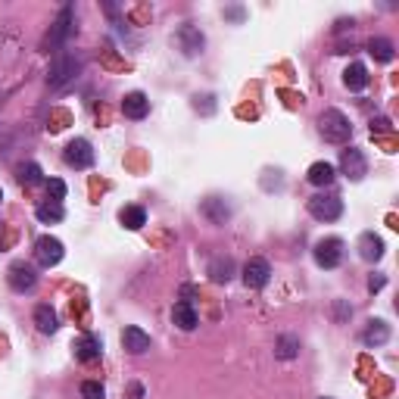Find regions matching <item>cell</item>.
I'll return each mask as SVG.
<instances>
[{
  "label": "cell",
  "instance_id": "4fadbf2b",
  "mask_svg": "<svg viewBox=\"0 0 399 399\" xmlns=\"http://www.w3.org/2000/svg\"><path fill=\"white\" fill-rule=\"evenodd\" d=\"M200 212H203V216L209 218L212 225H225V218L231 216V206L225 203L222 197H209V200H203V206H200Z\"/></svg>",
  "mask_w": 399,
  "mask_h": 399
},
{
  "label": "cell",
  "instance_id": "e0dca14e",
  "mask_svg": "<svg viewBox=\"0 0 399 399\" xmlns=\"http://www.w3.org/2000/svg\"><path fill=\"white\" fill-rule=\"evenodd\" d=\"M172 322H175V328H181V331H194L197 328V309L188 303V299H184V303H175Z\"/></svg>",
  "mask_w": 399,
  "mask_h": 399
},
{
  "label": "cell",
  "instance_id": "5b68a950",
  "mask_svg": "<svg viewBox=\"0 0 399 399\" xmlns=\"http://www.w3.org/2000/svg\"><path fill=\"white\" fill-rule=\"evenodd\" d=\"M6 284H10L16 294H29V290H35L38 275L29 262H13L10 269H6Z\"/></svg>",
  "mask_w": 399,
  "mask_h": 399
},
{
  "label": "cell",
  "instance_id": "f1b7e54d",
  "mask_svg": "<svg viewBox=\"0 0 399 399\" xmlns=\"http://www.w3.org/2000/svg\"><path fill=\"white\" fill-rule=\"evenodd\" d=\"M47 197L53 200V203H59V200L66 197V184L59 181V178H50L47 181Z\"/></svg>",
  "mask_w": 399,
  "mask_h": 399
},
{
  "label": "cell",
  "instance_id": "277c9868",
  "mask_svg": "<svg viewBox=\"0 0 399 399\" xmlns=\"http://www.w3.org/2000/svg\"><path fill=\"white\" fill-rule=\"evenodd\" d=\"M63 256H66V250H63V243H59L57 237H50V234L38 237L35 259H38V265H41V269H53V265H59V262H63Z\"/></svg>",
  "mask_w": 399,
  "mask_h": 399
},
{
  "label": "cell",
  "instance_id": "44dd1931",
  "mask_svg": "<svg viewBox=\"0 0 399 399\" xmlns=\"http://www.w3.org/2000/svg\"><path fill=\"white\" fill-rule=\"evenodd\" d=\"M35 324H38V331H41V334H53V331L59 328V322H57V312H53L47 303H44V306H38V309H35Z\"/></svg>",
  "mask_w": 399,
  "mask_h": 399
},
{
  "label": "cell",
  "instance_id": "603a6c76",
  "mask_svg": "<svg viewBox=\"0 0 399 399\" xmlns=\"http://www.w3.org/2000/svg\"><path fill=\"white\" fill-rule=\"evenodd\" d=\"M69 22H72V10L69 6H66L63 13H59V19H57V25H53V35H50V47H59V44H63V38L69 35Z\"/></svg>",
  "mask_w": 399,
  "mask_h": 399
},
{
  "label": "cell",
  "instance_id": "d4e9b609",
  "mask_svg": "<svg viewBox=\"0 0 399 399\" xmlns=\"http://www.w3.org/2000/svg\"><path fill=\"white\" fill-rule=\"evenodd\" d=\"M35 216L41 218L44 225H50V222H63L66 212H63V203H53V200H50V203H41V206H38Z\"/></svg>",
  "mask_w": 399,
  "mask_h": 399
},
{
  "label": "cell",
  "instance_id": "cb8c5ba5",
  "mask_svg": "<svg viewBox=\"0 0 399 399\" xmlns=\"http://www.w3.org/2000/svg\"><path fill=\"white\" fill-rule=\"evenodd\" d=\"M275 356H278V359H296V356H299V337H294V334L278 337Z\"/></svg>",
  "mask_w": 399,
  "mask_h": 399
},
{
  "label": "cell",
  "instance_id": "ba28073f",
  "mask_svg": "<svg viewBox=\"0 0 399 399\" xmlns=\"http://www.w3.org/2000/svg\"><path fill=\"white\" fill-rule=\"evenodd\" d=\"M78 59L75 57H57L53 59V66H50V75H47V82L53 84V88H63L66 82H72V75L78 72Z\"/></svg>",
  "mask_w": 399,
  "mask_h": 399
},
{
  "label": "cell",
  "instance_id": "52a82bcc",
  "mask_svg": "<svg viewBox=\"0 0 399 399\" xmlns=\"http://www.w3.org/2000/svg\"><path fill=\"white\" fill-rule=\"evenodd\" d=\"M271 281V265L265 262V259H250L247 265H243V284L253 290H259V287H265V284Z\"/></svg>",
  "mask_w": 399,
  "mask_h": 399
},
{
  "label": "cell",
  "instance_id": "6da1fadb",
  "mask_svg": "<svg viewBox=\"0 0 399 399\" xmlns=\"http://www.w3.org/2000/svg\"><path fill=\"white\" fill-rule=\"evenodd\" d=\"M318 131H322V137L331 144H347L352 137V125L340 110H324L322 116H318Z\"/></svg>",
  "mask_w": 399,
  "mask_h": 399
},
{
  "label": "cell",
  "instance_id": "4dcf8cb0",
  "mask_svg": "<svg viewBox=\"0 0 399 399\" xmlns=\"http://www.w3.org/2000/svg\"><path fill=\"white\" fill-rule=\"evenodd\" d=\"M131 399H144V387H141V384H131Z\"/></svg>",
  "mask_w": 399,
  "mask_h": 399
},
{
  "label": "cell",
  "instance_id": "f546056e",
  "mask_svg": "<svg viewBox=\"0 0 399 399\" xmlns=\"http://www.w3.org/2000/svg\"><path fill=\"white\" fill-rule=\"evenodd\" d=\"M384 284H387V278H384V275H371V281H368V290H381L384 287Z\"/></svg>",
  "mask_w": 399,
  "mask_h": 399
},
{
  "label": "cell",
  "instance_id": "30bf717a",
  "mask_svg": "<svg viewBox=\"0 0 399 399\" xmlns=\"http://www.w3.org/2000/svg\"><path fill=\"white\" fill-rule=\"evenodd\" d=\"M122 347L131 352V356H141V352H147L150 349V334L147 331H141V328H125L122 331Z\"/></svg>",
  "mask_w": 399,
  "mask_h": 399
},
{
  "label": "cell",
  "instance_id": "9a60e30c",
  "mask_svg": "<svg viewBox=\"0 0 399 399\" xmlns=\"http://www.w3.org/2000/svg\"><path fill=\"white\" fill-rule=\"evenodd\" d=\"M306 178H309V184H315V188H328V184H334L337 169L331 163H312Z\"/></svg>",
  "mask_w": 399,
  "mask_h": 399
},
{
  "label": "cell",
  "instance_id": "ac0fdd59",
  "mask_svg": "<svg viewBox=\"0 0 399 399\" xmlns=\"http://www.w3.org/2000/svg\"><path fill=\"white\" fill-rule=\"evenodd\" d=\"M75 356L82 359V362H97V359L103 356V343H100L94 334H84L82 340L75 343Z\"/></svg>",
  "mask_w": 399,
  "mask_h": 399
},
{
  "label": "cell",
  "instance_id": "7402d4cb",
  "mask_svg": "<svg viewBox=\"0 0 399 399\" xmlns=\"http://www.w3.org/2000/svg\"><path fill=\"white\" fill-rule=\"evenodd\" d=\"M181 47L188 57H197L200 50H203V35H200L197 29H190V25H184L181 29Z\"/></svg>",
  "mask_w": 399,
  "mask_h": 399
},
{
  "label": "cell",
  "instance_id": "8fae6325",
  "mask_svg": "<svg viewBox=\"0 0 399 399\" xmlns=\"http://www.w3.org/2000/svg\"><path fill=\"white\" fill-rule=\"evenodd\" d=\"M390 340V324L381 322V318H371L368 328L362 331V343L365 347H384Z\"/></svg>",
  "mask_w": 399,
  "mask_h": 399
},
{
  "label": "cell",
  "instance_id": "8992f818",
  "mask_svg": "<svg viewBox=\"0 0 399 399\" xmlns=\"http://www.w3.org/2000/svg\"><path fill=\"white\" fill-rule=\"evenodd\" d=\"M63 156L72 169H91V163H94V150H91V144L84 141V137H75V141L66 144Z\"/></svg>",
  "mask_w": 399,
  "mask_h": 399
},
{
  "label": "cell",
  "instance_id": "4316f807",
  "mask_svg": "<svg viewBox=\"0 0 399 399\" xmlns=\"http://www.w3.org/2000/svg\"><path fill=\"white\" fill-rule=\"evenodd\" d=\"M19 181H22V184H38V181H41V169H38L35 163L19 165Z\"/></svg>",
  "mask_w": 399,
  "mask_h": 399
},
{
  "label": "cell",
  "instance_id": "83f0119b",
  "mask_svg": "<svg viewBox=\"0 0 399 399\" xmlns=\"http://www.w3.org/2000/svg\"><path fill=\"white\" fill-rule=\"evenodd\" d=\"M82 399H106V390L100 381H84L82 384Z\"/></svg>",
  "mask_w": 399,
  "mask_h": 399
},
{
  "label": "cell",
  "instance_id": "484cf974",
  "mask_svg": "<svg viewBox=\"0 0 399 399\" xmlns=\"http://www.w3.org/2000/svg\"><path fill=\"white\" fill-rule=\"evenodd\" d=\"M368 50H371V57L381 59V63H390V59H393V41H387V38H371Z\"/></svg>",
  "mask_w": 399,
  "mask_h": 399
},
{
  "label": "cell",
  "instance_id": "1f68e13d",
  "mask_svg": "<svg viewBox=\"0 0 399 399\" xmlns=\"http://www.w3.org/2000/svg\"><path fill=\"white\" fill-rule=\"evenodd\" d=\"M322 399H324V396H322Z\"/></svg>",
  "mask_w": 399,
  "mask_h": 399
},
{
  "label": "cell",
  "instance_id": "5bb4252c",
  "mask_svg": "<svg viewBox=\"0 0 399 399\" xmlns=\"http://www.w3.org/2000/svg\"><path fill=\"white\" fill-rule=\"evenodd\" d=\"M122 112L128 119H144L150 112V100L141 94V91H131V94H125L122 100Z\"/></svg>",
  "mask_w": 399,
  "mask_h": 399
},
{
  "label": "cell",
  "instance_id": "ffe728a7",
  "mask_svg": "<svg viewBox=\"0 0 399 399\" xmlns=\"http://www.w3.org/2000/svg\"><path fill=\"white\" fill-rule=\"evenodd\" d=\"M119 222L128 231H137L147 225V212H144L141 206H122V209H119Z\"/></svg>",
  "mask_w": 399,
  "mask_h": 399
},
{
  "label": "cell",
  "instance_id": "2e32d148",
  "mask_svg": "<svg viewBox=\"0 0 399 399\" xmlns=\"http://www.w3.org/2000/svg\"><path fill=\"white\" fill-rule=\"evenodd\" d=\"M209 278L216 284H228L231 278H234V259L231 256H216L209 262Z\"/></svg>",
  "mask_w": 399,
  "mask_h": 399
},
{
  "label": "cell",
  "instance_id": "9c48e42d",
  "mask_svg": "<svg viewBox=\"0 0 399 399\" xmlns=\"http://www.w3.org/2000/svg\"><path fill=\"white\" fill-rule=\"evenodd\" d=\"M340 169H343V175H349V178H352V181H362L365 172H368V163H365L362 150H356V147L343 150V156H340Z\"/></svg>",
  "mask_w": 399,
  "mask_h": 399
},
{
  "label": "cell",
  "instance_id": "d6986e66",
  "mask_svg": "<svg viewBox=\"0 0 399 399\" xmlns=\"http://www.w3.org/2000/svg\"><path fill=\"white\" fill-rule=\"evenodd\" d=\"M343 84H347L349 91H365L368 88V69H365L362 63H349L347 72H343Z\"/></svg>",
  "mask_w": 399,
  "mask_h": 399
},
{
  "label": "cell",
  "instance_id": "7c38bea8",
  "mask_svg": "<svg viewBox=\"0 0 399 399\" xmlns=\"http://www.w3.org/2000/svg\"><path fill=\"white\" fill-rule=\"evenodd\" d=\"M359 256H362L365 262H377V259L384 256V241L375 231H365V234L359 237Z\"/></svg>",
  "mask_w": 399,
  "mask_h": 399
},
{
  "label": "cell",
  "instance_id": "7a4b0ae2",
  "mask_svg": "<svg viewBox=\"0 0 399 399\" xmlns=\"http://www.w3.org/2000/svg\"><path fill=\"white\" fill-rule=\"evenodd\" d=\"M309 216L318 222H337L343 216V203L334 194H315L309 200Z\"/></svg>",
  "mask_w": 399,
  "mask_h": 399
},
{
  "label": "cell",
  "instance_id": "3957f363",
  "mask_svg": "<svg viewBox=\"0 0 399 399\" xmlns=\"http://www.w3.org/2000/svg\"><path fill=\"white\" fill-rule=\"evenodd\" d=\"M312 256H315V262L322 269H337L343 259V241L340 237H322L315 243V250H312Z\"/></svg>",
  "mask_w": 399,
  "mask_h": 399
}]
</instances>
